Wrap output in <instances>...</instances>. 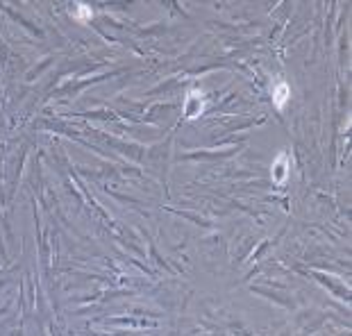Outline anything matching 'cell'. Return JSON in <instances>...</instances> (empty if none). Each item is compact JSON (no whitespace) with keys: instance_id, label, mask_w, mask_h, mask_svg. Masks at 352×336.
Masks as SVG:
<instances>
[{"instance_id":"2","label":"cell","mask_w":352,"mask_h":336,"mask_svg":"<svg viewBox=\"0 0 352 336\" xmlns=\"http://www.w3.org/2000/svg\"><path fill=\"white\" fill-rule=\"evenodd\" d=\"M286 173H288V159H286V155H280L278 157V161L273 164V177L278 182H284L286 180Z\"/></svg>"},{"instance_id":"1","label":"cell","mask_w":352,"mask_h":336,"mask_svg":"<svg viewBox=\"0 0 352 336\" xmlns=\"http://www.w3.org/2000/svg\"><path fill=\"white\" fill-rule=\"evenodd\" d=\"M288 98H291V86H288L286 82H280V84H275L273 100H275V107H278V109H284V107H286Z\"/></svg>"},{"instance_id":"3","label":"cell","mask_w":352,"mask_h":336,"mask_svg":"<svg viewBox=\"0 0 352 336\" xmlns=\"http://www.w3.org/2000/svg\"><path fill=\"white\" fill-rule=\"evenodd\" d=\"M78 9L80 11H75V18H80V20L91 18V11H89V7H86V5H78Z\"/></svg>"}]
</instances>
